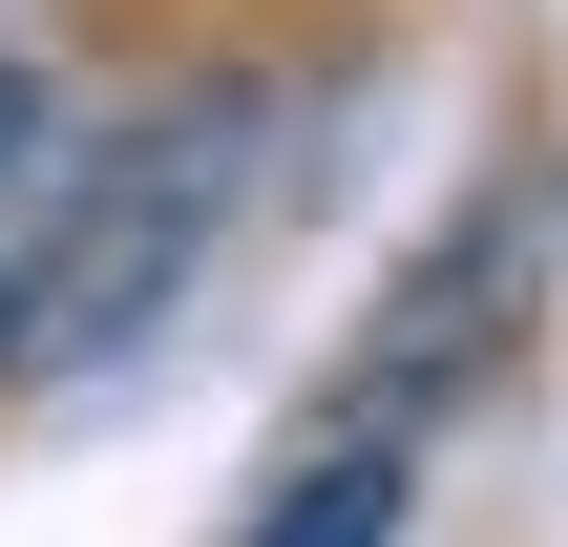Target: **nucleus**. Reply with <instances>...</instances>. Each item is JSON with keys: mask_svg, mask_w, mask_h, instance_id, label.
<instances>
[{"mask_svg": "<svg viewBox=\"0 0 568 547\" xmlns=\"http://www.w3.org/2000/svg\"><path fill=\"white\" fill-rule=\"evenodd\" d=\"M21 126H42V84H21V63H0V148H21Z\"/></svg>", "mask_w": 568, "mask_h": 547, "instance_id": "nucleus-2", "label": "nucleus"}, {"mask_svg": "<svg viewBox=\"0 0 568 547\" xmlns=\"http://www.w3.org/2000/svg\"><path fill=\"white\" fill-rule=\"evenodd\" d=\"M400 506H422V422L316 401V422L274 443V485L232 506V547H400Z\"/></svg>", "mask_w": 568, "mask_h": 547, "instance_id": "nucleus-1", "label": "nucleus"}]
</instances>
